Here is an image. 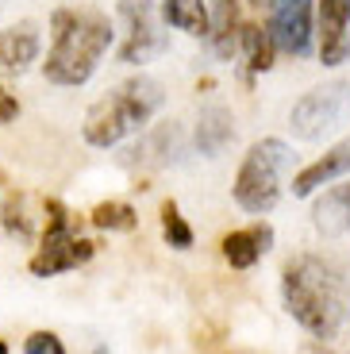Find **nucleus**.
Masks as SVG:
<instances>
[{"label": "nucleus", "instance_id": "nucleus-1", "mask_svg": "<svg viewBox=\"0 0 350 354\" xmlns=\"http://www.w3.org/2000/svg\"><path fill=\"white\" fill-rule=\"evenodd\" d=\"M285 308L315 339H331L350 308V281L331 258L297 254L281 274Z\"/></svg>", "mask_w": 350, "mask_h": 354}, {"label": "nucleus", "instance_id": "nucleus-2", "mask_svg": "<svg viewBox=\"0 0 350 354\" xmlns=\"http://www.w3.org/2000/svg\"><path fill=\"white\" fill-rule=\"evenodd\" d=\"M112 46V19L100 12L58 8L50 16V50L43 73L50 85L77 88L97 73L100 58Z\"/></svg>", "mask_w": 350, "mask_h": 354}, {"label": "nucleus", "instance_id": "nucleus-3", "mask_svg": "<svg viewBox=\"0 0 350 354\" xmlns=\"http://www.w3.org/2000/svg\"><path fill=\"white\" fill-rule=\"evenodd\" d=\"M162 104H166L162 85H158L154 77H147V73H139V77L116 85L104 100H97V104L89 108L81 135H85L89 147L108 151V147L123 142L127 135L142 131V127L158 115V108H162Z\"/></svg>", "mask_w": 350, "mask_h": 354}, {"label": "nucleus", "instance_id": "nucleus-4", "mask_svg": "<svg viewBox=\"0 0 350 354\" xmlns=\"http://www.w3.org/2000/svg\"><path fill=\"white\" fill-rule=\"evenodd\" d=\"M293 162L289 142L262 139L246 151L243 166L235 174V204L250 216H266L281 201V177Z\"/></svg>", "mask_w": 350, "mask_h": 354}, {"label": "nucleus", "instance_id": "nucleus-5", "mask_svg": "<svg viewBox=\"0 0 350 354\" xmlns=\"http://www.w3.org/2000/svg\"><path fill=\"white\" fill-rule=\"evenodd\" d=\"M93 254H97V243L77 239L73 235V223H70V212L58 201H46V235H43L39 254L31 258V274L35 277L66 274V270H77L81 262H89Z\"/></svg>", "mask_w": 350, "mask_h": 354}, {"label": "nucleus", "instance_id": "nucleus-6", "mask_svg": "<svg viewBox=\"0 0 350 354\" xmlns=\"http://www.w3.org/2000/svg\"><path fill=\"white\" fill-rule=\"evenodd\" d=\"M347 115H350V85L347 81H327V85L304 93L293 104L289 127L297 139L315 142V139H324L327 131H335L339 124H347Z\"/></svg>", "mask_w": 350, "mask_h": 354}, {"label": "nucleus", "instance_id": "nucleus-7", "mask_svg": "<svg viewBox=\"0 0 350 354\" xmlns=\"http://www.w3.org/2000/svg\"><path fill=\"white\" fill-rule=\"evenodd\" d=\"M270 35L273 46L293 58L312 54L315 43V0H270Z\"/></svg>", "mask_w": 350, "mask_h": 354}, {"label": "nucleus", "instance_id": "nucleus-8", "mask_svg": "<svg viewBox=\"0 0 350 354\" xmlns=\"http://www.w3.org/2000/svg\"><path fill=\"white\" fill-rule=\"evenodd\" d=\"M120 12L127 19V39L120 46V62H150L166 50V31L154 16V0H120Z\"/></svg>", "mask_w": 350, "mask_h": 354}, {"label": "nucleus", "instance_id": "nucleus-9", "mask_svg": "<svg viewBox=\"0 0 350 354\" xmlns=\"http://www.w3.org/2000/svg\"><path fill=\"white\" fill-rule=\"evenodd\" d=\"M320 24V62L342 66L350 58V0H315Z\"/></svg>", "mask_w": 350, "mask_h": 354}, {"label": "nucleus", "instance_id": "nucleus-10", "mask_svg": "<svg viewBox=\"0 0 350 354\" xmlns=\"http://www.w3.org/2000/svg\"><path fill=\"white\" fill-rule=\"evenodd\" d=\"M193 142H196V151H201L204 158H219V154L235 142V115H231V108H223V104L201 108Z\"/></svg>", "mask_w": 350, "mask_h": 354}, {"label": "nucleus", "instance_id": "nucleus-11", "mask_svg": "<svg viewBox=\"0 0 350 354\" xmlns=\"http://www.w3.org/2000/svg\"><path fill=\"white\" fill-rule=\"evenodd\" d=\"M347 174H350V135L339 147H331L324 158H315L312 166L300 169L297 181H293V196H312L320 185H331V181H339Z\"/></svg>", "mask_w": 350, "mask_h": 354}, {"label": "nucleus", "instance_id": "nucleus-12", "mask_svg": "<svg viewBox=\"0 0 350 354\" xmlns=\"http://www.w3.org/2000/svg\"><path fill=\"white\" fill-rule=\"evenodd\" d=\"M270 247H273V227L270 223H254V227L231 231V235H223V243H219V250H223V258H228L231 270H250Z\"/></svg>", "mask_w": 350, "mask_h": 354}, {"label": "nucleus", "instance_id": "nucleus-13", "mask_svg": "<svg viewBox=\"0 0 350 354\" xmlns=\"http://www.w3.org/2000/svg\"><path fill=\"white\" fill-rule=\"evenodd\" d=\"M312 220H315V231L327 235V239H347L350 235V181L327 189L312 208Z\"/></svg>", "mask_w": 350, "mask_h": 354}, {"label": "nucleus", "instance_id": "nucleus-14", "mask_svg": "<svg viewBox=\"0 0 350 354\" xmlns=\"http://www.w3.org/2000/svg\"><path fill=\"white\" fill-rule=\"evenodd\" d=\"M239 4L235 0H216V12L208 16V39L219 58H231L239 50Z\"/></svg>", "mask_w": 350, "mask_h": 354}, {"label": "nucleus", "instance_id": "nucleus-15", "mask_svg": "<svg viewBox=\"0 0 350 354\" xmlns=\"http://www.w3.org/2000/svg\"><path fill=\"white\" fill-rule=\"evenodd\" d=\"M162 24L185 35H208V4L204 0H162Z\"/></svg>", "mask_w": 350, "mask_h": 354}, {"label": "nucleus", "instance_id": "nucleus-16", "mask_svg": "<svg viewBox=\"0 0 350 354\" xmlns=\"http://www.w3.org/2000/svg\"><path fill=\"white\" fill-rule=\"evenodd\" d=\"M239 46H243L246 54V66H250L254 73H266L273 66V35H270V27L262 24H243L239 27Z\"/></svg>", "mask_w": 350, "mask_h": 354}, {"label": "nucleus", "instance_id": "nucleus-17", "mask_svg": "<svg viewBox=\"0 0 350 354\" xmlns=\"http://www.w3.org/2000/svg\"><path fill=\"white\" fill-rule=\"evenodd\" d=\"M93 227L100 231H135V223H139V216H135L131 204H123V201H104L93 208Z\"/></svg>", "mask_w": 350, "mask_h": 354}, {"label": "nucleus", "instance_id": "nucleus-18", "mask_svg": "<svg viewBox=\"0 0 350 354\" xmlns=\"http://www.w3.org/2000/svg\"><path fill=\"white\" fill-rule=\"evenodd\" d=\"M162 235H166V243L174 250H189L193 247V227L185 223V216H181V208H177V201H166L162 204Z\"/></svg>", "mask_w": 350, "mask_h": 354}, {"label": "nucleus", "instance_id": "nucleus-19", "mask_svg": "<svg viewBox=\"0 0 350 354\" xmlns=\"http://www.w3.org/2000/svg\"><path fill=\"white\" fill-rule=\"evenodd\" d=\"M24 354H66V346L54 331H31L24 343Z\"/></svg>", "mask_w": 350, "mask_h": 354}, {"label": "nucleus", "instance_id": "nucleus-20", "mask_svg": "<svg viewBox=\"0 0 350 354\" xmlns=\"http://www.w3.org/2000/svg\"><path fill=\"white\" fill-rule=\"evenodd\" d=\"M4 227L16 231V235H27V220H24V208H19V201H8V208H4Z\"/></svg>", "mask_w": 350, "mask_h": 354}, {"label": "nucleus", "instance_id": "nucleus-21", "mask_svg": "<svg viewBox=\"0 0 350 354\" xmlns=\"http://www.w3.org/2000/svg\"><path fill=\"white\" fill-rule=\"evenodd\" d=\"M16 115H19V100L12 97V93H4V88H0V124H12Z\"/></svg>", "mask_w": 350, "mask_h": 354}, {"label": "nucleus", "instance_id": "nucleus-22", "mask_svg": "<svg viewBox=\"0 0 350 354\" xmlns=\"http://www.w3.org/2000/svg\"><path fill=\"white\" fill-rule=\"evenodd\" d=\"M0 354H8V343H4V339H0Z\"/></svg>", "mask_w": 350, "mask_h": 354}, {"label": "nucleus", "instance_id": "nucleus-23", "mask_svg": "<svg viewBox=\"0 0 350 354\" xmlns=\"http://www.w3.org/2000/svg\"><path fill=\"white\" fill-rule=\"evenodd\" d=\"M93 354H108V351H93Z\"/></svg>", "mask_w": 350, "mask_h": 354}, {"label": "nucleus", "instance_id": "nucleus-24", "mask_svg": "<svg viewBox=\"0 0 350 354\" xmlns=\"http://www.w3.org/2000/svg\"><path fill=\"white\" fill-rule=\"evenodd\" d=\"M250 4H262V0H250Z\"/></svg>", "mask_w": 350, "mask_h": 354}]
</instances>
